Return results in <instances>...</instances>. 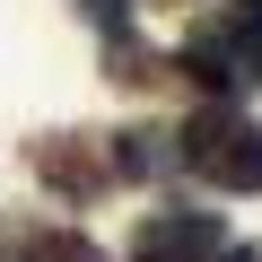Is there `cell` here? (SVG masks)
<instances>
[{
    "instance_id": "6da1fadb",
    "label": "cell",
    "mask_w": 262,
    "mask_h": 262,
    "mask_svg": "<svg viewBox=\"0 0 262 262\" xmlns=\"http://www.w3.org/2000/svg\"><path fill=\"white\" fill-rule=\"evenodd\" d=\"M175 166H192L219 192H262V122H245L236 105H201L175 131Z\"/></svg>"
},
{
    "instance_id": "277c9868",
    "label": "cell",
    "mask_w": 262,
    "mask_h": 262,
    "mask_svg": "<svg viewBox=\"0 0 262 262\" xmlns=\"http://www.w3.org/2000/svg\"><path fill=\"white\" fill-rule=\"evenodd\" d=\"M105 166H114V184H166V175H175V131H158V122L114 131Z\"/></svg>"
},
{
    "instance_id": "8fae6325",
    "label": "cell",
    "mask_w": 262,
    "mask_h": 262,
    "mask_svg": "<svg viewBox=\"0 0 262 262\" xmlns=\"http://www.w3.org/2000/svg\"><path fill=\"white\" fill-rule=\"evenodd\" d=\"M0 262H9V253H0Z\"/></svg>"
},
{
    "instance_id": "ba28073f",
    "label": "cell",
    "mask_w": 262,
    "mask_h": 262,
    "mask_svg": "<svg viewBox=\"0 0 262 262\" xmlns=\"http://www.w3.org/2000/svg\"><path fill=\"white\" fill-rule=\"evenodd\" d=\"M105 61H114V79H122V88H149V79L166 70L158 53H140V44H131L122 27H105Z\"/></svg>"
},
{
    "instance_id": "52a82bcc",
    "label": "cell",
    "mask_w": 262,
    "mask_h": 262,
    "mask_svg": "<svg viewBox=\"0 0 262 262\" xmlns=\"http://www.w3.org/2000/svg\"><path fill=\"white\" fill-rule=\"evenodd\" d=\"M219 35H227L236 70H245V79H262V0H227V18H219Z\"/></svg>"
},
{
    "instance_id": "7a4b0ae2",
    "label": "cell",
    "mask_w": 262,
    "mask_h": 262,
    "mask_svg": "<svg viewBox=\"0 0 262 262\" xmlns=\"http://www.w3.org/2000/svg\"><path fill=\"white\" fill-rule=\"evenodd\" d=\"M27 166H35V175H44V192H61V201H96V192L114 184V166H105L88 140H70V131L27 140Z\"/></svg>"
},
{
    "instance_id": "9c48e42d",
    "label": "cell",
    "mask_w": 262,
    "mask_h": 262,
    "mask_svg": "<svg viewBox=\"0 0 262 262\" xmlns=\"http://www.w3.org/2000/svg\"><path fill=\"white\" fill-rule=\"evenodd\" d=\"M79 9H88L96 27H122V9H131V0H79Z\"/></svg>"
},
{
    "instance_id": "3957f363",
    "label": "cell",
    "mask_w": 262,
    "mask_h": 262,
    "mask_svg": "<svg viewBox=\"0 0 262 262\" xmlns=\"http://www.w3.org/2000/svg\"><path fill=\"white\" fill-rule=\"evenodd\" d=\"M219 219L210 210H158L140 227V245H131V262H219Z\"/></svg>"
},
{
    "instance_id": "30bf717a",
    "label": "cell",
    "mask_w": 262,
    "mask_h": 262,
    "mask_svg": "<svg viewBox=\"0 0 262 262\" xmlns=\"http://www.w3.org/2000/svg\"><path fill=\"white\" fill-rule=\"evenodd\" d=\"M219 262H262V245H219Z\"/></svg>"
},
{
    "instance_id": "5b68a950",
    "label": "cell",
    "mask_w": 262,
    "mask_h": 262,
    "mask_svg": "<svg viewBox=\"0 0 262 262\" xmlns=\"http://www.w3.org/2000/svg\"><path fill=\"white\" fill-rule=\"evenodd\" d=\"M184 79H201V88H210V105H236V88H245V70H236V53H227V35H219V18L184 35Z\"/></svg>"
},
{
    "instance_id": "8992f818",
    "label": "cell",
    "mask_w": 262,
    "mask_h": 262,
    "mask_svg": "<svg viewBox=\"0 0 262 262\" xmlns=\"http://www.w3.org/2000/svg\"><path fill=\"white\" fill-rule=\"evenodd\" d=\"M18 262H105V245L79 236V227H27L18 236Z\"/></svg>"
}]
</instances>
